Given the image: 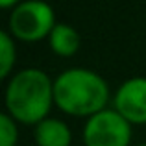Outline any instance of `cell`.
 I'll use <instances>...</instances> for the list:
<instances>
[{
    "mask_svg": "<svg viewBox=\"0 0 146 146\" xmlns=\"http://www.w3.org/2000/svg\"><path fill=\"white\" fill-rule=\"evenodd\" d=\"M54 7L44 0H22L9 11L7 32L21 43H39L48 39L56 28Z\"/></svg>",
    "mask_w": 146,
    "mask_h": 146,
    "instance_id": "cell-3",
    "label": "cell"
},
{
    "mask_svg": "<svg viewBox=\"0 0 146 146\" xmlns=\"http://www.w3.org/2000/svg\"><path fill=\"white\" fill-rule=\"evenodd\" d=\"M19 122L6 111L0 113V146H17Z\"/></svg>",
    "mask_w": 146,
    "mask_h": 146,
    "instance_id": "cell-9",
    "label": "cell"
},
{
    "mask_svg": "<svg viewBox=\"0 0 146 146\" xmlns=\"http://www.w3.org/2000/svg\"><path fill=\"white\" fill-rule=\"evenodd\" d=\"M131 128L117 109L107 107L85 120L83 146H131Z\"/></svg>",
    "mask_w": 146,
    "mask_h": 146,
    "instance_id": "cell-4",
    "label": "cell"
},
{
    "mask_svg": "<svg viewBox=\"0 0 146 146\" xmlns=\"http://www.w3.org/2000/svg\"><path fill=\"white\" fill-rule=\"evenodd\" d=\"M6 113L19 124L37 126L48 118L54 102V80L43 68L28 67L13 72L4 91Z\"/></svg>",
    "mask_w": 146,
    "mask_h": 146,
    "instance_id": "cell-1",
    "label": "cell"
},
{
    "mask_svg": "<svg viewBox=\"0 0 146 146\" xmlns=\"http://www.w3.org/2000/svg\"><path fill=\"white\" fill-rule=\"evenodd\" d=\"M17 63V44L15 37L7 30L0 32V78L9 80Z\"/></svg>",
    "mask_w": 146,
    "mask_h": 146,
    "instance_id": "cell-8",
    "label": "cell"
},
{
    "mask_svg": "<svg viewBox=\"0 0 146 146\" xmlns=\"http://www.w3.org/2000/svg\"><path fill=\"white\" fill-rule=\"evenodd\" d=\"M135 146H146V143H141V144H135Z\"/></svg>",
    "mask_w": 146,
    "mask_h": 146,
    "instance_id": "cell-11",
    "label": "cell"
},
{
    "mask_svg": "<svg viewBox=\"0 0 146 146\" xmlns=\"http://www.w3.org/2000/svg\"><path fill=\"white\" fill-rule=\"evenodd\" d=\"M33 141L37 146H72V131L61 118H44L33 126Z\"/></svg>",
    "mask_w": 146,
    "mask_h": 146,
    "instance_id": "cell-6",
    "label": "cell"
},
{
    "mask_svg": "<svg viewBox=\"0 0 146 146\" xmlns=\"http://www.w3.org/2000/svg\"><path fill=\"white\" fill-rule=\"evenodd\" d=\"M22 0H0V7L2 9H7V11H11L15 6H19Z\"/></svg>",
    "mask_w": 146,
    "mask_h": 146,
    "instance_id": "cell-10",
    "label": "cell"
},
{
    "mask_svg": "<svg viewBox=\"0 0 146 146\" xmlns=\"http://www.w3.org/2000/svg\"><path fill=\"white\" fill-rule=\"evenodd\" d=\"M109 100V83L91 68L72 67L54 80V102L65 115L89 118L107 109Z\"/></svg>",
    "mask_w": 146,
    "mask_h": 146,
    "instance_id": "cell-2",
    "label": "cell"
},
{
    "mask_svg": "<svg viewBox=\"0 0 146 146\" xmlns=\"http://www.w3.org/2000/svg\"><path fill=\"white\" fill-rule=\"evenodd\" d=\"M82 39L78 30L68 22H57L52 33L48 35V46L59 57H72L78 54Z\"/></svg>",
    "mask_w": 146,
    "mask_h": 146,
    "instance_id": "cell-7",
    "label": "cell"
},
{
    "mask_svg": "<svg viewBox=\"0 0 146 146\" xmlns=\"http://www.w3.org/2000/svg\"><path fill=\"white\" fill-rule=\"evenodd\" d=\"M113 109H117L131 126L146 124V78L135 76L118 85L113 94Z\"/></svg>",
    "mask_w": 146,
    "mask_h": 146,
    "instance_id": "cell-5",
    "label": "cell"
}]
</instances>
